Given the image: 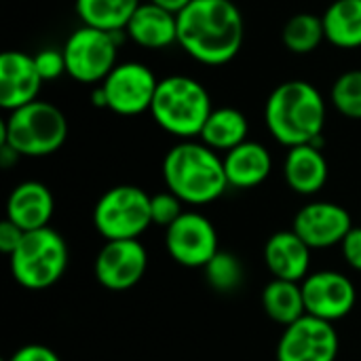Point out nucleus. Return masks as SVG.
<instances>
[{
  "label": "nucleus",
  "instance_id": "10",
  "mask_svg": "<svg viewBox=\"0 0 361 361\" xmlns=\"http://www.w3.org/2000/svg\"><path fill=\"white\" fill-rule=\"evenodd\" d=\"M159 78L140 61L116 63V68L102 82L106 108L121 116H135L150 110Z\"/></svg>",
  "mask_w": 361,
  "mask_h": 361
},
{
  "label": "nucleus",
  "instance_id": "16",
  "mask_svg": "<svg viewBox=\"0 0 361 361\" xmlns=\"http://www.w3.org/2000/svg\"><path fill=\"white\" fill-rule=\"evenodd\" d=\"M55 214L53 192L42 182H21L17 184L6 201V220L17 224L23 233L47 228Z\"/></svg>",
  "mask_w": 361,
  "mask_h": 361
},
{
  "label": "nucleus",
  "instance_id": "32",
  "mask_svg": "<svg viewBox=\"0 0 361 361\" xmlns=\"http://www.w3.org/2000/svg\"><path fill=\"white\" fill-rule=\"evenodd\" d=\"M23 231L17 226V224H13L11 220H2L0 222V250L6 254V256H11L15 250H17V245L21 243V239H23Z\"/></svg>",
  "mask_w": 361,
  "mask_h": 361
},
{
  "label": "nucleus",
  "instance_id": "3",
  "mask_svg": "<svg viewBox=\"0 0 361 361\" xmlns=\"http://www.w3.org/2000/svg\"><path fill=\"white\" fill-rule=\"evenodd\" d=\"M163 180L167 190L186 205H209L228 188L220 154L203 142L192 140L176 144L165 154Z\"/></svg>",
  "mask_w": 361,
  "mask_h": 361
},
{
  "label": "nucleus",
  "instance_id": "33",
  "mask_svg": "<svg viewBox=\"0 0 361 361\" xmlns=\"http://www.w3.org/2000/svg\"><path fill=\"white\" fill-rule=\"evenodd\" d=\"M150 2H154V4H159V6H163V8H167V11H171V13H180L184 6H188L192 0H150Z\"/></svg>",
  "mask_w": 361,
  "mask_h": 361
},
{
  "label": "nucleus",
  "instance_id": "13",
  "mask_svg": "<svg viewBox=\"0 0 361 361\" xmlns=\"http://www.w3.org/2000/svg\"><path fill=\"white\" fill-rule=\"evenodd\" d=\"M305 296L307 315L319 317L324 322L345 319L357 302L355 283L338 271H317L300 283Z\"/></svg>",
  "mask_w": 361,
  "mask_h": 361
},
{
  "label": "nucleus",
  "instance_id": "28",
  "mask_svg": "<svg viewBox=\"0 0 361 361\" xmlns=\"http://www.w3.org/2000/svg\"><path fill=\"white\" fill-rule=\"evenodd\" d=\"M184 201L178 199L173 192L165 190V192H157L150 197V214H152V224L169 228L176 220H180V216L184 214Z\"/></svg>",
  "mask_w": 361,
  "mask_h": 361
},
{
  "label": "nucleus",
  "instance_id": "15",
  "mask_svg": "<svg viewBox=\"0 0 361 361\" xmlns=\"http://www.w3.org/2000/svg\"><path fill=\"white\" fill-rule=\"evenodd\" d=\"M42 82L34 55L23 51H6L0 55V106L6 112L36 102Z\"/></svg>",
  "mask_w": 361,
  "mask_h": 361
},
{
  "label": "nucleus",
  "instance_id": "24",
  "mask_svg": "<svg viewBox=\"0 0 361 361\" xmlns=\"http://www.w3.org/2000/svg\"><path fill=\"white\" fill-rule=\"evenodd\" d=\"M140 4L142 0H76V15L82 25L121 32L127 27Z\"/></svg>",
  "mask_w": 361,
  "mask_h": 361
},
{
  "label": "nucleus",
  "instance_id": "21",
  "mask_svg": "<svg viewBox=\"0 0 361 361\" xmlns=\"http://www.w3.org/2000/svg\"><path fill=\"white\" fill-rule=\"evenodd\" d=\"M199 137L212 150L228 152L247 142V118L237 108H214Z\"/></svg>",
  "mask_w": 361,
  "mask_h": 361
},
{
  "label": "nucleus",
  "instance_id": "23",
  "mask_svg": "<svg viewBox=\"0 0 361 361\" xmlns=\"http://www.w3.org/2000/svg\"><path fill=\"white\" fill-rule=\"evenodd\" d=\"M262 309H264L267 317H271L275 324L288 328L290 324H294L307 315L302 286L296 281L273 279L262 290Z\"/></svg>",
  "mask_w": 361,
  "mask_h": 361
},
{
  "label": "nucleus",
  "instance_id": "6",
  "mask_svg": "<svg viewBox=\"0 0 361 361\" xmlns=\"http://www.w3.org/2000/svg\"><path fill=\"white\" fill-rule=\"evenodd\" d=\"M68 262V243L51 226L25 233L17 250L8 256L13 279L34 292L55 286L63 277Z\"/></svg>",
  "mask_w": 361,
  "mask_h": 361
},
{
  "label": "nucleus",
  "instance_id": "2",
  "mask_svg": "<svg viewBox=\"0 0 361 361\" xmlns=\"http://www.w3.org/2000/svg\"><path fill=\"white\" fill-rule=\"evenodd\" d=\"M264 121L271 135L288 148L315 144L324 146L326 99L307 80H288L275 87L264 106Z\"/></svg>",
  "mask_w": 361,
  "mask_h": 361
},
{
  "label": "nucleus",
  "instance_id": "7",
  "mask_svg": "<svg viewBox=\"0 0 361 361\" xmlns=\"http://www.w3.org/2000/svg\"><path fill=\"white\" fill-rule=\"evenodd\" d=\"M150 224V195L131 184L106 190L93 207V226L106 241L140 239Z\"/></svg>",
  "mask_w": 361,
  "mask_h": 361
},
{
  "label": "nucleus",
  "instance_id": "4",
  "mask_svg": "<svg viewBox=\"0 0 361 361\" xmlns=\"http://www.w3.org/2000/svg\"><path fill=\"white\" fill-rule=\"evenodd\" d=\"M212 110L207 89L184 74L161 78L150 106L157 125L182 140L199 137Z\"/></svg>",
  "mask_w": 361,
  "mask_h": 361
},
{
  "label": "nucleus",
  "instance_id": "17",
  "mask_svg": "<svg viewBox=\"0 0 361 361\" xmlns=\"http://www.w3.org/2000/svg\"><path fill=\"white\" fill-rule=\"evenodd\" d=\"M311 252L294 231H279L264 243V264L275 279L302 283L309 277Z\"/></svg>",
  "mask_w": 361,
  "mask_h": 361
},
{
  "label": "nucleus",
  "instance_id": "8",
  "mask_svg": "<svg viewBox=\"0 0 361 361\" xmlns=\"http://www.w3.org/2000/svg\"><path fill=\"white\" fill-rule=\"evenodd\" d=\"M66 72L78 82H104L106 76L116 68V32L80 25L74 30L66 44Z\"/></svg>",
  "mask_w": 361,
  "mask_h": 361
},
{
  "label": "nucleus",
  "instance_id": "25",
  "mask_svg": "<svg viewBox=\"0 0 361 361\" xmlns=\"http://www.w3.org/2000/svg\"><path fill=\"white\" fill-rule=\"evenodd\" d=\"M281 40L286 49L296 55L313 53L326 40L324 19L315 13H296L286 21Z\"/></svg>",
  "mask_w": 361,
  "mask_h": 361
},
{
  "label": "nucleus",
  "instance_id": "1",
  "mask_svg": "<svg viewBox=\"0 0 361 361\" xmlns=\"http://www.w3.org/2000/svg\"><path fill=\"white\" fill-rule=\"evenodd\" d=\"M243 36V15L233 0H192L178 13V44L205 66L228 63Z\"/></svg>",
  "mask_w": 361,
  "mask_h": 361
},
{
  "label": "nucleus",
  "instance_id": "31",
  "mask_svg": "<svg viewBox=\"0 0 361 361\" xmlns=\"http://www.w3.org/2000/svg\"><path fill=\"white\" fill-rule=\"evenodd\" d=\"M4 361H61L59 355L47 345H23Z\"/></svg>",
  "mask_w": 361,
  "mask_h": 361
},
{
  "label": "nucleus",
  "instance_id": "27",
  "mask_svg": "<svg viewBox=\"0 0 361 361\" xmlns=\"http://www.w3.org/2000/svg\"><path fill=\"white\" fill-rule=\"evenodd\" d=\"M330 99L343 116L361 121V70L341 74L332 85Z\"/></svg>",
  "mask_w": 361,
  "mask_h": 361
},
{
  "label": "nucleus",
  "instance_id": "12",
  "mask_svg": "<svg viewBox=\"0 0 361 361\" xmlns=\"http://www.w3.org/2000/svg\"><path fill=\"white\" fill-rule=\"evenodd\" d=\"M146 269L148 254L137 239L106 241L93 262V275L97 283L112 292H125L137 286Z\"/></svg>",
  "mask_w": 361,
  "mask_h": 361
},
{
  "label": "nucleus",
  "instance_id": "22",
  "mask_svg": "<svg viewBox=\"0 0 361 361\" xmlns=\"http://www.w3.org/2000/svg\"><path fill=\"white\" fill-rule=\"evenodd\" d=\"M322 19L328 42L338 49L361 47V0H334Z\"/></svg>",
  "mask_w": 361,
  "mask_h": 361
},
{
  "label": "nucleus",
  "instance_id": "30",
  "mask_svg": "<svg viewBox=\"0 0 361 361\" xmlns=\"http://www.w3.org/2000/svg\"><path fill=\"white\" fill-rule=\"evenodd\" d=\"M341 250H343L345 262H347L353 271H360L361 273V226H353V228L349 231V235H347L345 241L341 243Z\"/></svg>",
  "mask_w": 361,
  "mask_h": 361
},
{
  "label": "nucleus",
  "instance_id": "9",
  "mask_svg": "<svg viewBox=\"0 0 361 361\" xmlns=\"http://www.w3.org/2000/svg\"><path fill=\"white\" fill-rule=\"evenodd\" d=\"M165 247L180 267L205 269L220 252L218 231L203 214L184 212L180 220L165 228Z\"/></svg>",
  "mask_w": 361,
  "mask_h": 361
},
{
  "label": "nucleus",
  "instance_id": "14",
  "mask_svg": "<svg viewBox=\"0 0 361 361\" xmlns=\"http://www.w3.org/2000/svg\"><path fill=\"white\" fill-rule=\"evenodd\" d=\"M351 228V214L332 201H313L302 205L292 222V231L311 250H330L341 245Z\"/></svg>",
  "mask_w": 361,
  "mask_h": 361
},
{
  "label": "nucleus",
  "instance_id": "11",
  "mask_svg": "<svg viewBox=\"0 0 361 361\" xmlns=\"http://www.w3.org/2000/svg\"><path fill=\"white\" fill-rule=\"evenodd\" d=\"M338 349L336 328L330 322L305 315L283 330L277 343V361H336Z\"/></svg>",
  "mask_w": 361,
  "mask_h": 361
},
{
  "label": "nucleus",
  "instance_id": "20",
  "mask_svg": "<svg viewBox=\"0 0 361 361\" xmlns=\"http://www.w3.org/2000/svg\"><path fill=\"white\" fill-rule=\"evenodd\" d=\"M224 171L228 186L233 188H256L273 169L271 152L260 142H243L224 154Z\"/></svg>",
  "mask_w": 361,
  "mask_h": 361
},
{
  "label": "nucleus",
  "instance_id": "34",
  "mask_svg": "<svg viewBox=\"0 0 361 361\" xmlns=\"http://www.w3.org/2000/svg\"><path fill=\"white\" fill-rule=\"evenodd\" d=\"M0 163H2V167H11L13 163H17L19 161V154L11 148V146H6V144H2V150H0Z\"/></svg>",
  "mask_w": 361,
  "mask_h": 361
},
{
  "label": "nucleus",
  "instance_id": "19",
  "mask_svg": "<svg viewBox=\"0 0 361 361\" xmlns=\"http://www.w3.org/2000/svg\"><path fill=\"white\" fill-rule=\"evenodd\" d=\"M328 161L319 146L302 144L288 148L283 161V178L296 195L311 197L319 192L328 182Z\"/></svg>",
  "mask_w": 361,
  "mask_h": 361
},
{
  "label": "nucleus",
  "instance_id": "29",
  "mask_svg": "<svg viewBox=\"0 0 361 361\" xmlns=\"http://www.w3.org/2000/svg\"><path fill=\"white\" fill-rule=\"evenodd\" d=\"M36 70L42 80H55L66 72V57L63 51L57 49H42L34 55Z\"/></svg>",
  "mask_w": 361,
  "mask_h": 361
},
{
  "label": "nucleus",
  "instance_id": "5",
  "mask_svg": "<svg viewBox=\"0 0 361 361\" xmlns=\"http://www.w3.org/2000/svg\"><path fill=\"white\" fill-rule=\"evenodd\" d=\"M68 137L63 112L49 102H32L8 112L2 125V144L19 157H49L57 152Z\"/></svg>",
  "mask_w": 361,
  "mask_h": 361
},
{
  "label": "nucleus",
  "instance_id": "26",
  "mask_svg": "<svg viewBox=\"0 0 361 361\" xmlns=\"http://www.w3.org/2000/svg\"><path fill=\"white\" fill-rule=\"evenodd\" d=\"M205 277L207 283L220 292V294H231L241 288L243 283V267L239 258L231 252H218L212 262L205 267Z\"/></svg>",
  "mask_w": 361,
  "mask_h": 361
},
{
  "label": "nucleus",
  "instance_id": "18",
  "mask_svg": "<svg viewBox=\"0 0 361 361\" xmlns=\"http://www.w3.org/2000/svg\"><path fill=\"white\" fill-rule=\"evenodd\" d=\"M125 34L144 49H165L178 42V15L150 0L142 2L131 15Z\"/></svg>",
  "mask_w": 361,
  "mask_h": 361
}]
</instances>
